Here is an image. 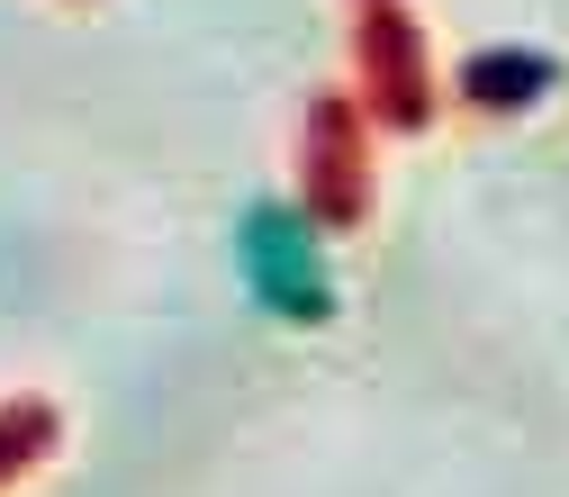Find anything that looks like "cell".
<instances>
[{
  "mask_svg": "<svg viewBox=\"0 0 569 497\" xmlns=\"http://www.w3.org/2000/svg\"><path fill=\"white\" fill-rule=\"evenodd\" d=\"M551 82V63H533V54H479L470 63V91L479 100H525V91H542Z\"/></svg>",
  "mask_w": 569,
  "mask_h": 497,
  "instance_id": "cell-2",
  "label": "cell"
},
{
  "mask_svg": "<svg viewBox=\"0 0 569 497\" xmlns=\"http://www.w3.org/2000/svg\"><path fill=\"white\" fill-rule=\"evenodd\" d=\"M244 280L271 317H326V262H317V236L290 208H253L244 218Z\"/></svg>",
  "mask_w": 569,
  "mask_h": 497,
  "instance_id": "cell-1",
  "label": "cell"
}]
</instances>
